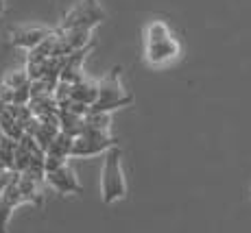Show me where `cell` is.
Segmentation results:
<instances>
[{"label": "cell", "mask_w": 251, "mask_h": 233, "mask_svg": "<svg viewBox=\"0 0 251 233\" xmlns=\"http://www.w3.org/2000/svg\"><path fill=\"white\" fill-rule=\"evenodd\" d=\"M103 170H100V198L105 205L123 201L127 196V179L123 170V150L120 146L109 148L103 155Z\"/></svg>", "instance_id": "obj_1"}, {"label": "cell", "mask_w": 251, "mask_h": 233, "mask_svg": "<svg viewBox=\"0 0 251 233\" xmlns=\"http://www.w3.org/2000/svg\"><path fill=\"white\" fill-rule=\"evenodd\" d=\"M120 72H123V68L116 66L103 81H99V98L90 107V111H94V114H112L120 107H127L133 103V96L120 83Z\"/></svg>", "instance_id": "obj_2"}, {"label": "cell", "mask_w": 251, "mask_h": 233, "mask_svg": "<svg viewBox=\"0 0 251 233\" xmlns=\"http://www.w3.org/2000/svg\"><path fill=\"white\" fill-rule=\"evenodd\" d=\"M105 20V11L96 0H81L61 18L59 31H94Z\"/></svg>", "instance_id": "obj_3"}, {"label": "cell", "mask_w": 251, "mask_h": 233, "mask_svg": "<svg viewBox=\"0 0 251 233\" xmlns=\"http://www.w3.org/2000/svg\"><path fill=\"white\" fill-rule=\"evenodd\" d=\"M114 146H118V142L112 135H103V133H96V131H81V135L75 138V144H72V157L105 155Z\"/></svg>", "instance_id": "obj_4"}, {"label": "cell", "mask_w": 251, "mask_h": 233, "mask_svg": "<svg viewBox=\"0 0 251 233\" xmlns=\"http://www.w3.org/2000/svg\"><path fill=\"white\" fill-rule=\"evenodd\" d=\"M181 55V44L177 37H168V40L155 42V44H144V61L151 68H164L173 61H177Z\"/></svg>", "instance_id": "obj_5"}, {"label": "cell", "mask_w": 251, "mask_h": 233, "mask_svg": "<svg viewBox=\"0 0 251 233\" xmlns=\"http://www.w3.org/2000/svg\"><path fill=\"white\" fill-rule=\"evenodd\" d=\"M46 186L59 194H81L83 192V186H81L79 179H76V172L68 163L52 170V172H46Z\"/></svg>", "instance_id": "obj_6"}, {"label": "cell", "mask_w": 251, "mask_h": 233, "mask_svg": "<svg viewBox=\"0 0 251 233\" xmlns=\"http://www.w3.org/2000/svg\"><path fill=\"white\" fill-rule=\"evenodd\" d=\"M55 33V28H46V26H20L9 31V40L13 46L24 48V50H33L37 48L44 40Z\"/></svg>", "instance_id": "obj_7"}, {"label": "cell", "mask_w": 251, "mask_h": 233, "mask_svg": "<svg viewBox=\"0 0 251 233\" xmlns=\"http://www.w3.org/2000/svg\"><path fill=\"white\" fill-rule=\"evenodd\" d=\"M109 129H112V114H94V111H90L83 118V131H96V133L103 135H112Z\"/></svg>", "instance_id": "obj_8"}, {"label": "cell", "mask_w": 251, "mask_h": 233, "mask_svg": "<svg viewBox=\"0 0 251 233\" xmlns=\"http://www.w3.org/2000/svg\"><path fill=\"white\" fill-rule=\"evenodd\" d=\"M168 37H173V33L164 20H151L144 26V44H155V42L168 40Z\"/></svg>", "instance_id": "obj_9"}, {"label": "cell", "mask_w": 251, "mask_h": 233, "mask_svg": "<svg viewBox=\"0 0 251 233\" xmlns=\"http://www.w3.org/2000/svg\"><path fill=\"white\" fill-rule=\"evenodd\" d=\"M31 83V79H28V72L26 68L24 70H9L7 74L2 76V81H0V87H4V90H22V87H26Z\"/></svg>", "instance_id": "obj_10"}, {"label": "cell", "mask_w": 251, "mask_h": 233, "mask_svg": "<svg viewBox=\"0 0 251 233\" xmlns=\"http://www.w3.org/2000/svg\"><path fill=\"white\" fill-rule=\"evenodd\" d=\"M18 142L0 135V170H11L13 172V159H16Z\"/></svg>", "instance_id": "obj_11"}, {"label": "cell", "mask_w": 251, "mask_h": 233, "mask_svg": "<svg viewBox=\"0 0 251 233\" xmlns=\"http://www.w3.org/2000/svg\"><path fill=\"white\" fill-rule=\"evenodd\" d=\"M13 210L16 207L7 201V196L0 194V233H9V220L13 216Z\"/></svg>", "instance_id": "obj_12"}, {"label": "cell", "mask_w": 251, "mask_h": 233, "mask_svg": "<svg viewBox=\"0 0 251 233\" xmlns=\"http://www.w3.org/2000/svg\"><path fill=\"white\" fill-rule=\"evenodd\" d=\"M13 174H16V172H11V170H0V194H4V190L9 187Z\"/></svg>", "instance_id": "obj_13"}, {"label": "cell", "mask_w": 251, "mask_h": 233, "mask_svg": "<svg viewBox=\"0 0 251 233\" xmlns=\"http://www.w3.org/2000/svg\"><path fill=\"white\" fill-rule=\"evenodd\" d=\"M4 11H7V2H4V0H0V16H2Z\"/></svg>", "instance_id": "obj_14"}]
</instances>
